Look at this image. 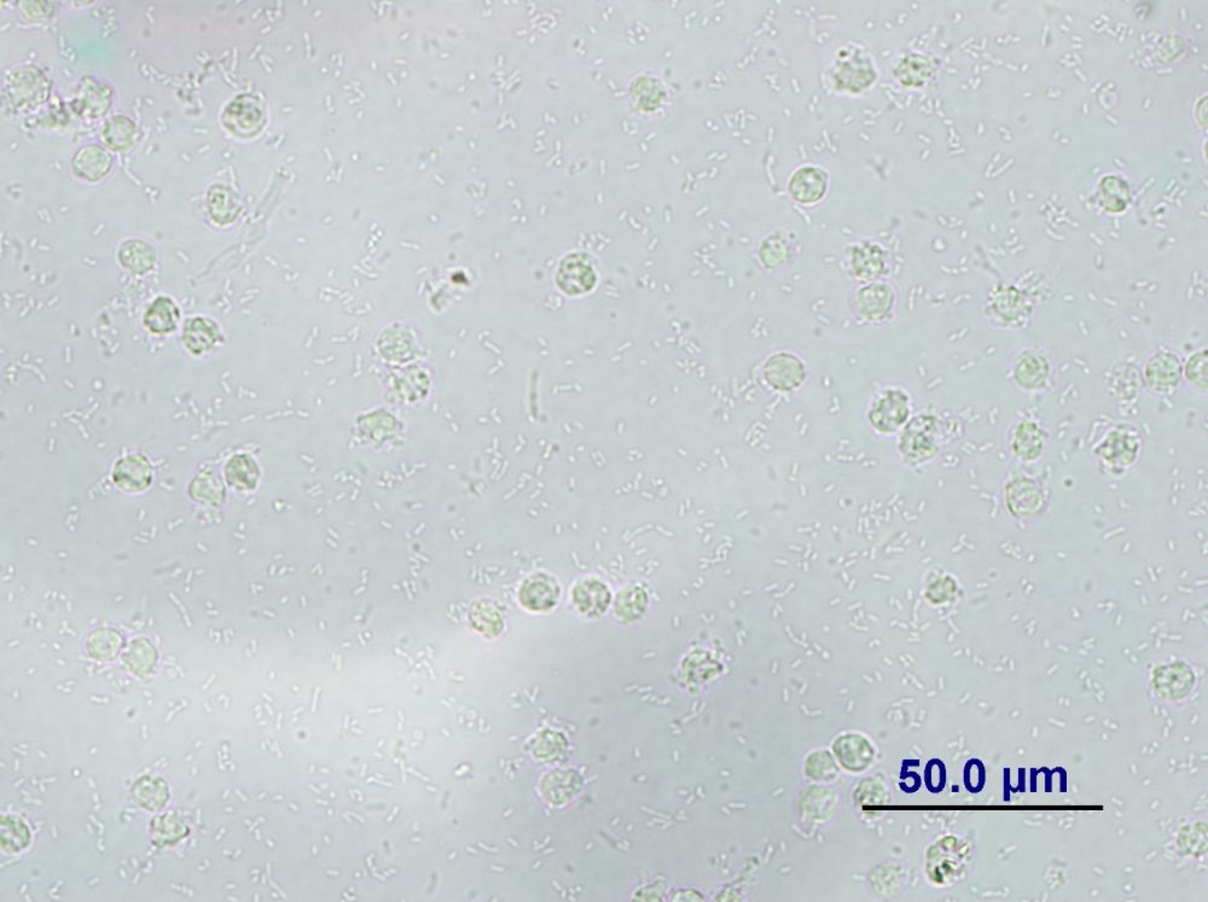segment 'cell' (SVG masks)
<instances>
[{
	"label": "cell",
	"mask_w": 1208,
	"mask_h": 902,
	"mask_svg": "<svg viewBox=\"0 0 1208 902\" xmlns=\"http://www.w3.org/2000/svg\"><path fill=\"white\" fill-rule=\"evenodd\" d=\"M110 100L112 91L108 86L92 79H85L75 97L74 106L80 116L98 117L109 108Z\"/></svg>",
	"instance_id": "18"
},
{
	"label": "cell",
	"mask_w": 1208,
	"mask_h": 902,
	"mask_svg": "<svg viewBox=\"0 0 1208 902\" xmlns=\"http://www.w3.org/2000/svg\"><path fill=\"white\" fill-rule=\"evenodd\" d=\"M119 260L132 274H145L155 265L156 254L148 243L141 239H130L120 246Z\"/></svg>",
	"instance_id": "23"
},
{
	"label": "cell",
	"mask_w": 1208,
	"mask_h": 902,
	"mask_svg": "<svg viewBox=\"0 0 1208 902\" xmlns=\"http://www.w3.org/2000/svg\"><path fill=\"white\" fill-rule=\"evenodd\" d=\"M572 596L573 603L579 613L589 618H597L604 614L612 600L608 587L596 579H586L576 583Z\"/></svg>",
	"instance_id": "13"
},
{
	"label": "cell",
	"mask_w": 1208,
	"mask_h": 902,
	"mask_svg": "<svg viewBox=\"0 0 1208 902\" xmlns=\"http://www.w3.org/2000/svg\"><path fill=\"white\" fill-rule=\"evenodd\" d=\"M1039 773H1041V769H1035V768L1031 769L1030 789L1032 793H1035V791H1037V784H1035V779H1037V776L1039 775Z\"/></svg>",
	"instance_id": "43"
},
{
	"label": "cell",
	"mask_w": 1208,
	"mask_h": 902,
	"mask_svg": "<svg viewBox=\"0 0 1208 902\" xmlns=\"http://www.w3.org/2000/svg\"><path fill=\"white\" fill-rule=\"evenodd\" d=\"M254 105L256 103L246 96L232 100L223 113L224 126L234 135H248L259 116V110Z\"/></svg>",
	"instance_id": "21"
},
{
	"label": "cell",
	"mask_w": 1208,
	"mask_h": 902,
	"mask_svg": "<svg viewBox=\"0 0 1208 902\" xmlns=\"http://www.w3.org/2000/svg\"><path fill=\"white\" fill-rule=\"evenodd\" d=\"M229 485L239 489H253L259 479V469L248 454H236L225 467Z\"/></svg>",
	"instance_id": "25"
},
{
	"label": "cell",
	"mask_w": 1208,
	"mask_h": 902,
	"mask_svg": "<svg viewBox=\"0 0 1208 902\" xmlns=\"http://www.w3.org/2000/svg\"><path fill=\"white\" fill-rule=\"evenodd\" d=\"M112 168V157L98 145H86L73 157V170L79 178L96 182Z\"/></svg>",
	"instance_id": "16"
},
{
	"label": "cell",
	"mask_w": 1208,
	"mask_h": 902,
	"mask_svg": "<svg viewBox=\"0 0 1208 902\" xmlns=\"http://www.w3.org/2000/svg\"><path fill=\"white\" fill-rule=\"evenodd\" d=\"M219 327L215 321L204 317L190 318L183 329V343L193 356L210 352L219 341Z\"/></svg>",
	"instance_id": "14"
},
{
	"label": "cell",
	"mask_w": 1208,
	"mask_h": 902,
	"mask_svg": "<svg viewBox=\"0 0 1208 902\" xmlns=\"http://www.w3.org/2000/svg\"><path fill=\"white\" fill-rule=\"evenodd\" d=\"M1100 202L1106 210L1120 213L1127 209L1128 202V185L1120 179L1109 177L1100 185Z\"/></svg>",
	"instance_id": "29"
},
{
	"label": "cell",
	"mask_w": 1208,
	"mask_h": 902,
	"mask_svg": "<svg viewBox=\"0 0 1208 902\" xmlns=\"http://www.w3.org/2000/svg\"><path fill=\"white\" fill-rule=\"evenodd\" d=\"M113 479L119 488L137 493L148 488L153 481V468L143 454L121 458L113 470Z\"/></svg>",
	"instance_id": "10"
},
{
	"label": "cell",
	"mask_w": 1208,
	"mask_h": 902,
	"mask_svg": "<svg viewBox=\"0 0 1208 902\" xmlns=\"http://www.w3.org/2000/svg\"><path fill=\"white\" fill-rule=\"evenodd\" d=\"M634 85H636V92L634 93H645V95L637 96L638 105H640L641 108L654 109L656 106H659L661 97L651 96L649 95V93L659 91L660 88L652 84L651 79H641V80H638L637 84Z\"/></svg>",
	"instance_id": "40"
},
{
	"label": "cell",
	"mask_w": 1208,
	"mask_h": 902,
	"mask_svg": "<svg viewBox=\"0 0 1208 902\" xmlns=\"http://www.w3.org/2000/svg\"><path fill=\"white\" fill-rule=\"evenodd\" d=\"M957 590L956 583L950 578L939 579L928 590V597L934 603H945L952 600Z\"/></svg>",
	"instance_id": "39"
},
{
	"label": "cell",
	"mask_w": 1208,
	"mask_h": 902,
	"mask_svg": "<svg viewBox=\"0 0 1208 902\" xmlns=\"http://www.w3.org/2000/svg\"><path fill=\"white\" fill-rule=\"evenodd\" d=\"M934 439L932 435V424L923 418H919L910 424L903 436L902 450L910 458H924L933 453Z\"/></svg>",
	"instance_id": "24"
},
{
	"label": "cell",
	"mask_w": 1208,
	"mask_h": 902,
	"mask_svg": "<svg viewBox=\"0 0 1208 902\" xmlns=\"http://www.w3.org/2000/svg\"><path fill=\"white\" fill-rule=\"evenodd\" d=\"M104 144L114 152H124L132 145L136 137L134 121L126 116H114L107 121L100 134Z\"/></svg>",
	"instance_id": "26"
},
{
	"label": "cell",
	"mask_w": 1208,
	"mask_h": 902,
	"mask_svg": "<svg viewBox=\"0 0 1208 902\" xmlns=\"http://www.w3.org/2000/svg\"><path fill=\"white\" fill-rule=\"evenodd\" d=\"M1010 445L1013 452L1020 460L1026 461L1038 460L1044 450V432L1035 422L1020 421L1014 428Z\"/></svg>",
	"instance_id": "15"
},
{
	"label": "cell",
	"mask_w": 1208,
	"mask_h": 902,
	"mask_svg": "<svg viewBox=\"0 0 1208 902\" xmlns=\"http://www.w3.org/2000/svg\"><path fill=\"white\" fill-rule=\"evenodd\" d=\"M1154 683L1164 696L1182 697L1192 689L1194 674L1188 665L1174 664L1157 669Z\"/></svg>",
	"instance_id": "20"
},
{
	"label": "cell",
	"mask_w": 1208,
	"mask_h": 902,
	"mask_svg": "<svg viewBox=\"0 0 1208 902\" xmlns=\"http://www.w3.org/2000/svg\"><path fill=\"white\" fill-rule=\"evenodd\" d=\"M1012 377L1025 392H1042L1048 388L1052 378L1049 358L1039 350H1023L1013 361Z\"/></svg>",
	"instance_id": "3"
},
{
	"label": "cell",
	"mask_w": 1208,
	"mask_h": 902,
	"mask_svg": "<svg viewBox=\"0 0 1208 902\" xmlns=\"http://www.w3.org/2000/svg\"><path fill=\"white\" fill-rule=\"evenodd\" d=\"M946 766L939 758H932L924 768L923 780L927 790L932 794L941 793L946 786Z\"/></svg>",
	"instance_id": "36"
},
{
	"label": "cell",
	"mask_w": 1208,
	"mask_h": 902,
	"mask_svg": "<svg viewBox=\"0 0 1208 902\" xmlns=\"http://www.w3.org/2000/svg\"><path fill=\"white\" fill-rule=\"evenodd\" d=\"M1007 506L1014 516L1020 518L1034 517L1044 507V494L1034 479L1025 478L1013 479L1006 488Z\"/></svg>",
	"instance_id": "8"
},
{
	"label": "cell",
	"mask_w": 1208,
	"mask_h": 902,
	"mask_svg": "<svg viewBox=\"0 0 1208 902\" xmlns=\"http://www.w3.org/2000/svg\"><path fill=\"white\" fill-rule=\"evenodd\" d=\"M1041 773H1045V793H1052L1053 771H1050L1049 768L1043 767L1041 768Z\"/></svg>",
	"instance_id": "42"
},
{
	"label": "cell",
	"mask_w": 1208,
	"mask_h": 902,
	"mask_svg": "<svg viewBox=\"0 0 1208 902\" xmlns=\"http://www.w3.org/2000/svg\"><path fill=\"white\" fill-rule=\"evenodd\" d=\"M963 783L966 789L971 794H979L985 787L986 769L984 764L979 758H970L964 765Z\"/></svg>",
	"instance_id": "35"
},
{
	"label": "cell",
	"mask_w": 1208,
	"mask_h": 902,
	"mask_svg": "<svg viewBox=\"0 0 1208 902\" xmlns=\"http://www.w3.org/2000/svg\"><path fill=\"white\" fill-rule=\"evenodd\" d=\"M181 320V311L171 297L157 296L148 306L145 314V325L149 331L156 335L173 332Z\"/></svg>",
	"instance_id": "19"
},
{
	"label": "cell",
	"mask_w": 1208,
	"mask_h": 902,
	"mask_svg": "<svg viewBox=\"0 0 1208 902\" xmlns=\"http://www.w3.org/2000/svg\"><path fill=\"white\" fill-rule=\"evenodd\" d=\"M986 312L995 327L1021 329L1030 321L1034 306L1030 297L1016 286H998L988 299Z\"/></svg>",
	"instance_id": "1"
},
{
	"label": "cell",
	"mask_w": 1208,
	"mask_h": 902,
	"mask_svg": "<svg viewBox=\"0 0 1208 902\" xmlns=\"http://www.w3.org/2000/svg\"><path fill=\"white\" fill-rule=\"evenodd\" d=\"M894 293L886 284H870L864 286L856 293L855 306L857 312L866 321H880L891 312L894 307Z\"/></svg>",
	"instance_id": "12"
},
{
	"label": "cell",
	"mask_w": 1208,
	"mask_h": 902,
	"mask_svg": "<svg viewBox=\"0 0 1208 902\" xmlns=\"http://www.w3.org/2000/svg\"><path fill=\"white\" fill-rule=\"evenodd\" d=\"M207 206L211 219L219 225H228L238 218L239 213V197L231 189L223 185H214L207 196Z\"/></svg>",
	"instance_id": "22"
},
{
	"label": "cell",
	"mask_w": 1208,
	"mask_h": 902,
	"mask_svg": "<svg viewBox=\"0 0 1208 902\" xmlns=\"http://www.w3.org/2000/svg\"><path fill=\"white\" fill-rule=\"evenodd\" d=\"M557 580L544 572L530 575L520 589V601L530 611H548L557 606L560 598Z\"/></svg>",
	"instance_id": "7"
},
{
	"label": "cell",
	"mask_w": 1208,
	"mask_h": 902,
	"mask_svg": "<svg viewBox=\"0 0 1208 902\" xmlns=\"http://www.w3.org/2000/svg\"><path fill=\"white\" fill-rule=\"evenodd\" d=\"M885 266L884 254L876 246L864 245L855 249L852 256V267L860 278L877 277Z\"/></svg>",
	"instance_id": "27"
},
{
	"label": "cell",
	"mask_w": 1208,
	"mask_h": 902,
	"mask_svg": "<svg viewBox=\"0 0 1208 902\" xmlns=\"http://www.w3.org/2000/svg\"><path fill=\"white\" fill-rule=\"evenodd\" d=\"M1143 377L1152 392L1161 395L1174 393L1183 379L1182 361L1171 350H1157L1147 359Z\"/></svg>",
	"instance_id": "2"
},
{
	"label": "cell",
	"mask_w": 1208,
	"mask_h": 902,
	"mask_svg": "<svg viewBox=\"0 0 1208 902\" xmlns=\"http://www.w3.org/2000/svg\"><path fill=\"white\" fill-rule=\"evenodd\" d=\"M931 63L926 57L910 55L905 57L895 70V77L905 86H920L930 77Z\"/></svg>",
	"instance_id": "30"
},
{
	"label": "cell",
	"mask_w": 1208,
	"mask_h": 902,
	"mask_svg": "<svg viewBox=\"0 0 1208 902\" xmlns=\"http://www.w3.org/2000/svg\"><path fill=\"white\" fill-rule=\"evenodd\" d=\"M1139 447L1141 442L1134 432L1127 427H1118L1106 436L1096 452L1112 467L1127 468L1138 458Z\"/></svg>",
	"instance_id": "6"
},
{
	"label": "cell",
	"mask_w": 1208,
	"mask_h": 902,
	"mask_svg": "<svg viewBox=\"0 0 1208 902\" xmlns=\"http://www.w3.org/2000/svg\"><path fill=\"white\" fill-rule=\"evenodd\" d=\"M788 189L797 202L811 205L826 195L828 175L820 168L812 166L799 168L791 178Z\"/></svg>",
	"instance_id": "11"
},
{
	"label": "cell",
	"mask_w": 1208,
	"mask_h": 902,
	"mask_svg": "<svg viewBox=\"0 0 1208 902\" xmlns=\"http://www.w3.org/2000/svg\"><path fill=\"white\" fill-rule=\"evenodd\" d=\"M30 832L27 826L17 818H5L2 823V846L5 851L16 853L30 843Z\"/></svg>",
	"instance_id": "31"
},
{
	"label": "cell",
	"mask_w": 1208,
	"mask_h": 902,
	"mask_svg": "<svg viewBox=\"0 0 1208 902\" xmlns=\"http://www.w3.org/2000/svg\"><path fill=\"white\" fill-rule=\"evenodd\" d=\"M786 256L787 246H784V243L781 241V239L780 241L777 238L773 239V241L770 239V241L765 242V245L763 246L762 259L763 263L765 264L767 267H773L782 264L784 259H786Z\"/></svg>",
	"instance_id": "38"
},
{
	"label": "cell",
	"mask_w": 1208,
	"mask_h": 902,
	"mask_svg": "<svg viewBox=\"0 0 1208 902\" xmlns=\"http://www.w3.org/2000/svg\"><path fill=\"white\" fill-rule=\"evenodd\" d=\"M1207 349L1197 350L1192 354L1183 367V377L1200 392H1207Z\"/></svg>",
	"instance_id": "32"
},
{
	"label": "cell",
	"mask_w": 1208,
	"mask_h": 902,
	"mask_svg": "<svg viewBox=\"0 0 1208 902\" xmlns=\"http://www.w3.org/2000/svg\"><path fill=\"white\" fill-rule=\"evenodd\" d=\"M763 377L773 388L777 390L795 389L805 378V367L797 357L791 354H775L766 361Z\"/></svg>",
	"instance_id": "9"
},
{
	"label": "cell",
	"mask_w": 1208,
	"mask_h": 902,
	"mask_svg": "<svg viewBox=\"0 0 1208 902\" xmlns=\"http://www.w3.org/2000/svg\"><path fill=\"white\" fill-rule=\"evenodd\" d=\"M192 494L197 500L218 501L219 497H223V487L215 476L202 472L193 479Z\"/></svg>",
	"instance_id": "34"
},
{
	"label": "cell",
	"mask_w": 1208,
	"mask_h": 902,
	"mask_svg": "<svg viewBox=\"0 0 1208 902\" xmlns=\"http://www.w3.org/2000/svg\"><path fill=\"white\" fill-rule=\"evenodd\" d=\"M1138 382L1139 375L1138 368L1131 367V365L1125 364L1123 367H1120L1114 371L1112 377H1110V388L1114 389L1116 395L1121 397V399L1128 400L1125 386H1128V389L1130 390L1132 396H1136L1138 395L1139 386H1141L1138 385Z\"/></svg>",
	"instance_id": "33"
},
{
	"label": "cell",
	"mask_w": 1208,
	"mask_h": 902,
	"mask_svg": "<svg viewBox=\"0 0 1208 902\" xmlns=\"http://www.w3.org/2000/svg\"><path fill=\"white\" fill-rule=\"evenodd\" d=\"M909 397L899 389H887L878 394L871 405L869 418L878 432H892L908 420Z\"/></svg>",
	"instance_id": "4"
},
{
	"label": "cell",
	"mask_w": 1208,
	"mask_h": 902,
	"mask_svg": "<svg viewBox=\"0 0 1208 902\" xmlns=\"http://www.w3.org/2000/svg\"><path fill=\"white\" fill-rule=\"evenodd\" d=\"M557 282L565 292L578 293L593 288L596 275L583 256H571L562 261Z\"/></svg>",
	"instance_id": "17"
},
{
	"label": "cell",
	"mask_w": 1208,
	"mask_h": 902,
	"mask_svg": "<svg viewBox=\"0 0 1208 902\" xmlns=\"http://www.w3.org/2000/svg\"><path fill=\"white\" fill-rule=\"evenodd\" d=\"M875 79L876 71L862 52H846V56L838 57L833 73L834 84L838 89L858 93L869 88Z\"/></svg>",
	"instance_id": "5"
},
{
	"label": "cell",
	"mask_w": 1208,
	"mask_h": 902,
	"mask_svg": "<svg viewBox=\"0 0 1208 902\" xmlns=\"http://www.w3.org/2000/svg\"><path fill=\"white\" fill-rule=\"evenodd\" d=\"M1025 776H1026V769L1020 768L1019 786H1017V787H1013L1012 793H1019V791H1021V793H1025V791H1026V780H1025Z\"/></svg>",
	"instance_id": "41"
},
{
	"label": "cell",
	"mask_w": 1208,
	"mask_h": 902,
	"mask_svg": "<svg viewBox=\"0 0 1208 902\" xmlns=\"http://www.w3.org/2000/svg\"><path fill=\"white\" fill-rule=\"evenodd\" d=\"M647 603L648 598L644 590L637 586H630L616 597L615 611L623 620L634 621L644 614Z\"/></svg>",
	"instance_id": "28"
},
{
	"label": "cell",
	"mask_w": 1208,
	"mask_h": 902,
	"mask_svg": "<svg viewBox=\"0 0 1208 902\" xmlns=\"http://www.w3.org/2000/svg\"><path fill=\"white\" fill-rule=\"evenodd\" d=\"M919 760H904L902 764L901 783L899 786L906 794H915L922 786V776L913 767H919Z\"/></svg>",
	"instance_id": "37"
}]
</instances>
